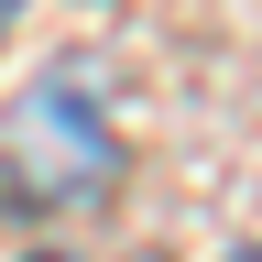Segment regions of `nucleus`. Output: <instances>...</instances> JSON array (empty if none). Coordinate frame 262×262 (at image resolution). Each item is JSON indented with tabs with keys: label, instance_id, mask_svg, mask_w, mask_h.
Segmentation results:
<instances>
[{
	"label": "nucleus",
	"instance_id": "f03ea898",
	"mask_svg": "<svg viewBox=\"0 0 262 262\" xmlns=\"http://www.w3.org/2000/svg\"><path fill=\"white\" fill-rule=\"evenodd\" d=\"M11 11H22V0H0V22H11Z\"/></svg>",
	"mask_w": 262,
	"mask_h": 262
},
{
	"label": "nucleus",
	"instance_id": "f257e3e1",
	"mask_svg": "<svg viewBox=\"0 0 262 262\" xmlns=\"http://www.w3.org/2000/svg\"><path fill=\"white\" fill-rule=\"evenodd\" d=\"M120 175V131L88 77H22L0 98V196L11 208H98Z\"/></svg>",
	"mask_w": 262,
	"mask_h": 262
},
{
	"label": "nucleus",
	"instance_id": "7ed1b4c3",
	"mask_svg": "<svg viewBox=\"0 0 262 262\" xmlns=\"http://www.w3.org/2000/svg\"><path fill=\"white\" fill-rule=\"evenodd\" d=\"M251 262H262V251H251Z\"/></svg>",
	"mask_w": 262,
	"mask_h": 262
},
{
	"label": "nucleus",
	"instance_id": "20e7f679",
	"mask_svg": "<svg viewBox=\"0 0 262 262\" xmlns=\"http://www.w3.org/2000/svg\"><path fill=\"white\" fill-rule=\"evenodd\" d=\"M44 262H55V251H44Z\"/></svg>",
	"mask_w": 262,
	"mask_h": 262
}]
</instances>
